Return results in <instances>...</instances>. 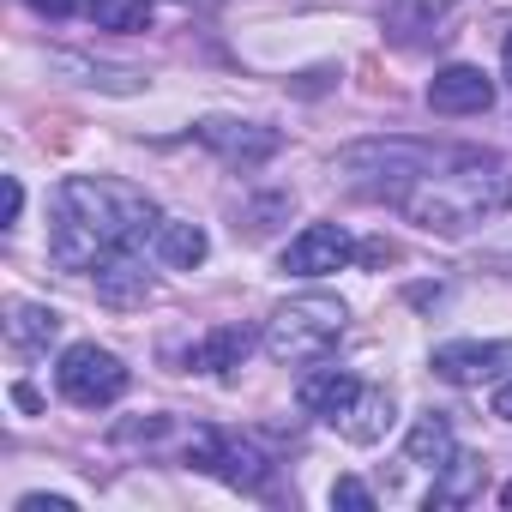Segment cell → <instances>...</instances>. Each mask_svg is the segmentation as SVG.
Returning <instances> with one entry per match:
<instances>
[{"label":"cell","mask_w":512,"mask_h":512,"mask_svg":"<svg viewBox=\"0 0 512 512\" xmlns=\"http://www.w3.org/2000/svg\"><path fill=\"white\" fill-rule=\"evenodd\" d=\"M157 205L115 175H67L55 187V223H49V260L67 272H97L109 253L139 247L157 235Z\"/></svg>","instance_id":"6da1fadb"},{"label":"cell","mask_w":512,"mask_h":512,"mask_svg":"<svg viewBox=\"0 0 512 512\" xmlns=\"http://www.w3.org/2000/svg\"><path fill=\"white\" fill-rule=\"evenodd\" d=\"M398 205L410 211V223L434 235H464L470 223L512 211V169L488 151H452L446 175H422Z\"/></svg>","instance_id":"7a4b0ae2"},{"label":"cell","mask_w":512,"mask_h":512,"mask_svg":"<svg viewBox=\"0 0 512 512\" xmlns=\"http://www.w3.org/2000/svg\"><path fill=\"white\" fill-rule=\"evenodd\" d=\"M446 157L434 151V145H422V139H356V145H344L338 151V175L356 187V193H374V199H404L422 175H434Z\"/></svg>","instance_id":"3957f363"},{"label":"cell","mask_w":512,"mask_h":512,"mask_svg":"<svg viewBox=\"0 0 512 512\" xmlns=\"http://www.w3.org/2000/svg\"><path fill=\"white\" fill-rule=\"evenodd\" d=\"M344 320H350V308L338 296H296V302L272 308V320H266V356L278 368H314V362H326L338 350Z\"/></svg>","instance_id":"277c9868"},{"label":"cell","mask_w":512,"mask_h":512,"mask_svg":"<svg viewBox=\"0 0 512 512\" xmlns=\"http://www.w3.org/2000/svg\"><path fill=\"white\" fill-rule=\"evenodd\" d=\"M55 386H61L67 404L103 410V404H115V398L127 392V362L109 356V350H97V344H73V350L61 356V368H55Z\"/></svg>","instance_id":"5b68a950"},{"label":"cell","mask_w":512,"mask_h":512,"mask_svg":"<svg viewBox=\"0 0 512 512\" xmlns=\"http://www.w3.org/2000/svg\"><path fill=\"white\" fill-rule=\"evenodd\" d=\"M187 464L223 476V482L241 488V494H253V488H266V482H272V458H266L260 446L229 440V434H217V428H193V440H187Z\"/></svg>","instance_id":"8992f818"},{"label":"cell","mask_w":512,"mask_h":512,"mask_svg":"<svg viewBox=\"0 0 512 512\" xmlns=\"http://www.w3.org/2000/svg\"><path fill=\"white\" fill-rule=\"evenodd\" d=\"M356 260V241L338 229V223H308L290 247H284V272L290 278H326V272H344Z\"/></svg>","instance_id":"52a82bcc"},{"label":"cell","mask_w":512,"mask_h":512,"mask_svg":"<svg viewBox=\"0 0 512 512\" xmlns=\"http://www.w3.org/2000/svg\"><path fill=\"white\" fill-rule=\"evenodd\" d=\"M199 133V145H211L223 163H235V169H253V163H266L284 139H278V127H260V121H199L193 127Z\"/></svg>","instance_id":"ba28073f"},{"label":"cell","mask_w":512,"mask_h":512,"mask_svg":"<svg viewBox=\"0 0 512 512\" xmlns=\"http://www.w3.org/2000/svg\"><path fill=\"white\" fill-rule=\"evenodd\" d=\"M428 109L434 115H488L494 109V85L482 67H440L428 79Z\"/></svg>","instance_id":"9c48e42d"},{"label":"cell","mask_w":512,"mask_h":512,"mask_svg":"<svg viewBox=\"0 0 512 512\" xmlns=\"http://www.w3.org/2000/svg\"><path fill=\"white\" fill-rule=\"evenodd\" d=\"M512 368V344H440L434 350V374L452 386H482L500 380Z\"/></svg>","instance_id":"30bf717a"},{"label":"cell","mask_w":512,"mask_h":512,"mask_svg":"<svg viewBox=\"0 0 512 512\" xmlns=\"http://www.w3.org/2000/svg\"><path fill=\"white\" fill-rule=\"evenodd\" d=\"M91 284H97V302L103 308H139L151 296V272L133 260V247L127 253H109V260L91 272Z\"/></svg>","instance_id":"8fae6325"},{"label":"cell","mask_w":512,"mask_h":512,"mask_svg":"<svg viewBox=\"0 0 512 512\" xmlns=\"http://www.w3.org/2000/svg\"><path fill=\"white\" fill-rule=\"evenodd\" d=\"M356 392H362V380H350L344 368H314V374H302L296 404H302L308 416H320V422H338V416L356 404Z\"/></svg>","instance_id":"7c38bea8"},{"label":"cell","mask_w":512,"mask_h":512,"mask_svg":"<svg viewBox=\"0 0 512 512\" xmlns=\"http://www.w3.org/2000/svg\"><path fill=\"white\" fill-rule=\"evenodd\" d=\"M404 458L416 464V470H446L452 458H458V434H452V416L446 410H428V416H416V428H410V440H404Z\"/></svg>","instance_id":"4fadbf2b"},{"label":"cell","mask_w":512,"mask_h":512,"mask_svg":"<svg viewBox=\"0 0 512 512\" xmlns=\"http://www.w3.org/2000/svg\"><path fill=\"white\" fill-rule=\"evenodd\" d=\"M392 416H398V410H392V392L362 386V392H356V404H350L332 428H338L344 440H356V446H374V440H386V434H392Z\"/></svg>","instance_id":"5bb4252c"},{"label":"cell","mask_w":512,"mask_h":512,"mask_svg":"<svg viewBox=\"0 0 512 512\" xmlns=\"http://www.w3.org/2000/svg\"><path fill=\"white\" fill-rule=\"evenodd\" d=\"M247 350H253V332H247V326H217V332H205V338L187 350V368H199V374H229V368L247 362Z\"/></svg>","instance_id":"9a60e30c"},{"label":"cell","mask_w":512,"mask_h":512,"mask_svg":"<svg viewBox=\"0 0 512 512\" xmlns=\"http://www.w3.org/2000/svg\"><path fill=\"white\" fill-rule=\"evenodd\" d=\"M151 241H157V260H163V266H181V272L205 266V253H211L205 229H199V223H187V217H163Z\"/></svg>","instance_id":"2e32d148"},{"label":"cell","mask_w":512,"mask_h":512,"mask_svg":"<svg viewBox=\"0 0 512 512\" xmlns=\"http://www.w3.org/2000/svg\"><path fill=\"white\" fill-rule=\"evenodd\" d=\"M61 332V314L43 308V302H13L7 308V344L13 350H49Z\"/></svg>","instance_id":"e0dca14e"},{"label":"cell","mask_w":512,"mask_h":512,"mask_svg":"<svg viewBox=\"0 0 512 512\" xmlns=\"http://www.w3.org/2000/svg\"><path fill=\"white\" fill-rule=\"evenodd\" d=\"M482 482H488L482 458H476V452H458V458L440 470V482H434V494H428V512H434V506H464V500H476Z\"/></svg>","instance_id":"ac0fdd59"},{"label":"cell","mask_w":512,"mask_h":512,"mask_svg":"<svg viewBox=\"0 0 512 512\" xmlns=\"http://www.w3.org/2000/svg\"><path fill=\"white\" fill-rule=\"evenodd\" d=\"M49 67L55 73H79V85H97V91H139L145 79L139 73H127V67H97V61H79V55H49Z\"/></svg>","instance_id":"d6986e66"},{"label":"cell","mask_w":512,"mask_h":512,"mask_svg":"<svg viewBox=\"0 0 512 512\" xmlns=\"http://www.w3.org/2000/svg\"><path fill=\"white\" fill-rule=\"evenodd\" d=\"M91 25L97 31H145L151 25V0H91Z\"/></svg>","instance_id":"ffe728a7"},{"label":"cell","mask_w":512,"mask_h":512,"mask_svg":"<svg viewBox=\"0 0 512 512\" xmlns=\"http://www.w3.org/2000/svg\"><path fill=\"white\" fill-rule=\"evenodd\" d=\"M446 7H452V0H392V13H386V19L404 31V25H434Z\"/></svg>","instance_id":"44dd1931"},{"label":"cell","mask_w":512,"mask_h":512,"mask_svg":"<svg viewBox=\"0 0 512 512\" xmlns=\"http://www.w3.org/2000/svg\"><path fill=\"white\" fill-rule=\"evenodd\" d=\"M332 506H350V512H374V488L356 482V476H338L332 482Z\"/></svg>","instance_id":"7402d4cb"},{"label":"cell","mask_w":512,"mask_h":512,"mask_svg":"<svg viewBox=\"0 0 512 512\" xmlns=\"http://www.w3.org/2000/svg\"><path fill=\"white\" fill-rule=\"evenodd\" d=\"M169 434V416H145V422H121L115 428V440L127 446V440H163Z\"/></svg>","instance_id":"603a6c76"},{"label":"cell","mask_w":512,"mask_h":512,"mask_svg":"<svg viewBox=\"0 0 512 512\" xmlns=\"http://www.w3.org/2000/svg\"><path fill=\"white\" fill-rule=\"evenodd\" d=\"M19 512H73V500L67 494H25Z\"/></svg>","instance_id":"cb8c5ba5"},{"label":"cell","mask_w":512,"mask_h":512,"mask_svg":"<svg viewBox=\"0 0 512 512\" xmlns=\"http://www.w3.org/2000/svg\"><path fill=\"white\" fill-rule=\"evenodd\" d=\"M19 211H25V187H19V175H7V229L19 223Z\"/></svg>","instance_id":"d4e9b609"},{"label":"cell","mask_w":512,"mask_h":512,"mask_svg":"<svg viewBox=\"0 0 512 512\" xmlns=\"http://www.w3.org/2000/svg\"><path fill=\"white\" fill-rule=\"evenodd\" d=\"M362 260H374V266H386V260H398V247L392 241H368V247H356Z\"/></svg>","instance_id":"484cf974"},{"label":"cell","mask_w":512,"mask_h":512,"mask_svg":"<svg viewBox=\"0 0 512 512\" xmlns=\"http://www.w3.org/2000/svg\"><path fill=\"white\" fill-rule=\"evenodd\" d=\"M31 7H37L43 19H67V13H73V0H31Z\"/></svg>","instance_id":"4316f807"},{"label":"cell","mask_w":512,"mask_h":512,"mask_svg":"<svg viewBox=\"0 0 512 512\" xmlns=\"http://www.w3.org/2000/svg\"><path fill=\"white\" fill-rule=\"evenodd\" d=\"M494 416H500V422H512V380L494 392Z\"/></svg>","instance_id":"83f0119b"},{"label":"cell","mask_w":512,"mask_h":512,"mask_svg":"<svg viewBox=\"0 0 512 512\" xmlns=\"http://www.w3.org/2000/svg\"><path fill=\"white\" fill-rule=\"evenodd\" d=\"M500 73H506V85H512V37H506V49H500Z\"/></svg>","instance_id":"f1b7e54d"},{"label":"cell","mask_w":512,"mask_h":512,"mask_svg":"<svg viewBox=\"0 0 512 512\" xmlns=\"http://www.w3.org/2000/svg\"><path fill=\"white\" fill-rule=\"evenodd\" d=\"M500 500H506V506H512V488H506V494H500Z\"/></svg>","instance_id":"f546056e"}]
</instances>
